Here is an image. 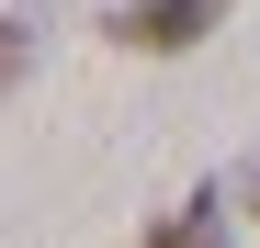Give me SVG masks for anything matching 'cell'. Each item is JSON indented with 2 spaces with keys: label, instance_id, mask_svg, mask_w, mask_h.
I'll list each match as a JSON object with an SVG mask.
<instances>
[{
  "label": "cell",
  "instance_id": "cell-4",
  "mask_svg": "<svg viewBox=\"0 0 260 248\" xmlns=\"http://www.w3.org/2000/svg\"><path fill=\"white\" fill-rule=\"evenodd\" d=\"M238 203H249V215H260V158H249V170H238Z\"/></svg>",
  "mask_w": 260,
  "mask_h": 248
},
{
  "label": "cell",
  "instance_id": "cell-1",
  "mask_svg": "<svg viewBox=\"0 0 260 248\" xmlns=\"http://www.w3.org/2000/svg\"><path fill=\"white\" fill-rule=\"evenodd\" d=\"M226 0H113V46L124 57H192Z\"/></svg>",
  "mask_w": 260,
  "mask_h": 248
},
{
  "label": "cell",
  "instance_id": "cell-2",
  "mask_svg": "<svg viewBox=\"0 0 260 248\" xmlns=\"http://www.w3.org/2000/svg\"><path fill=\"white\" fill-rule=\"evenodd\" d=\"M147 248H226V192H192L181 215H158Z\"/></svg>",
  "mask_w": 260,
  "mask_h": 248
},
{
  "label": "cell",
  "instance_id": "cell-3",
  "mask_svg": "<svg viewBox=\"0 0 260 248\" xmlns=\"http://www.w3.org/2000/svg\"><path fill=\"white\" fill-rule=\"evenodd\" d=\"M23 68H34V12H0V102L23 91Z\"/></svg>",
  "mask_w": 260,
  "mask_h": 248
}]
</instances>
